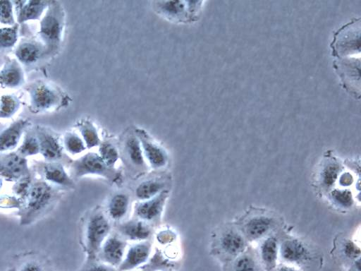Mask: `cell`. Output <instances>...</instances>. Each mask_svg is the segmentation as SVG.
<instances>
[{
  "label": "cell",
  "instance_id": "1",
  "mask_svg": "<svg viewBox=\"0 0 361 271\" xmlns=\"http://www.w3.org/2000/svg\"><path fill=\"white\" fill-rule=\"evenodd\" d=\"M59 197L57 188L34 178L29 192L18 210L21 225H30L44 215Z\"/></svg>",
  "mask_w": 361,
  "mask_h": 271
},
{
  "label": "cell",
  "instance_id": "2",
  "mask_svg": "<svg viewBox=\"0 0 361 271\" xmlns=\"http://www.w3.org/2000/svg\"><path fill=\"white\" fill-rule=\"evenodd\" d=\"M65 27V13L58 1H49L41 18L38 35L44 50L54 55L59 51Z\"/></svg>",
  "mask_w": 361,
  "mask_h": 271
},
{
  "label": "cell",
  "instance_id": "3",
  "mask_svg": "<svg viewBox=\"0 0 361 271\" xmlns=\"http://www.w3.org/2000/svg\"><path fill=\"white\" fill-rule=\"evenodd\" d=\"M360 18H354L337 30L330 44L335 59L360 56Z\"/></svg>",
  "mask_w": 361,
  "mask_h": 271
},
{
  "label": "cell",
  "instance_id": "4",
  "mask_svg": "<svg viewBox=\"0 0 361 271\" xmlns=\"http://www.w3.org/2000/svg\"><path fill=\"white\" fill-rule=\"evenodd\" d=\"M71 174L75 178L88 175L103 177L109 181L118 183L121 175L115 168L108 167L97 152H89L82 155L71 165Z\"/></svg>",
  "mask_w": 361,
  "mask_h": 271
},
{
  "label": "cell",
  "instance_id": "5",
  "mask_svg": "<svg viewBox=\"0 0 361 271\" xmlns=\"http://www.w3.org/2000/svg\"><path fill=\"white\" fill-rule=\"evenodd\" d=\"M110 230L109 221L102 212L97 211L90 215L85 229V245L89 261L96 258Z\"/></svg>",
  "mask_w": 361,
  "mask_h": 271
},
{
  "label": "cell",
  "instance_id": "6",
  "mask_svg": "<svg viewBox=\"0 0 361 271\" xmlns=\"http://www.w3.org/2000/svg\"><path fill=\"white\" fill-rule=\"evenodd\" d=\"M202 4L200 1H154V7L159 16L169 21L188 23L199 16Z\"/></svg>",
  "mask_w": 361,
  "mask_h": 271
},
{
  "label": "cell",
  "instance_id": "7",
  "mask_svg": "<svg viewBox=\"0 0 361 271\" xmlns=\"http://www.w3.org/2000/svg\"><path fill=\"white\" fill-rule=\"evenodd\" d=\"M30 106L34 112H44L63 105L65 95L56 87L48 83L39 81L29 90Z\"/></svg>",
  "mask_w": 361,
  "mask_h": 271
},
{
  "label": "cell",
  "instance_id": "8",
  "mask_svg": "<svg viewBox=\"0 0 361 271\" xmlns=\"http://www.w3.org/2000/svg\"><path fill=\"white\" fill-rule=\"evenodd\" d=\"M333 66L343 89L355 98L359 99L360 97V57L335 59Z\"/></svg>",
  "mask_w": 361,
  "mask_h": 271
},
{
  "label": "cell",
  "instance_id": "9",
  "mask_svg": "<svg viewBox=\"0 0 361 271\" xmlns=\"http://www.w3.org/2000/svg\"><path fill=\"white\" fill-rule=\"evenodd\" d=\"M31 174L27 158L16 152L0 155V178L14 183Z\"/></svg>",
  "mask_w": 361,
  "mask_h": 271
},
{
  "label": "cell",
  "instance_id": "10",
  "mask_svg": "<svg viewBox=\"0 0 361 271\" xmlns=\"http://www.w3.org/2000/svg\"><path fill=\"white\" fill-rule=\"evenodd\" d=\"M137 136L147 164L152 169L164 167L169 161L166 150L157 143L144 129L136 128Z\"/></svg>",
  "mask_w": 361,
  "mask_h": 271
},
{
  "label": "cell",
  "instance_id": "11",
  "mask_svg": "<svg viewBox=\"0 0 361 271\" xmlns=\"http://www.w3.org/2000/svg\"><path fill=\"white\" fill-rule=\"evenodd\" d=\"M40 179L56 188H72L74 181L62 164L59 162H44L37 166Z\"/></svg>",
  "mask_w": 361,
  "mask_h": 271
},
{
  "label": "cell",
  "instance_id": "12",
  "mask_svg": "<svg viewBox=\"0 0 361 271\" xmlns=\"http://www.w3.org/2000/svg\"><path fill=\"white\" fill-rule=\"evenodd\" d=\"M39 145V154L46 162H59L63 157V147L59 137L43 126L35 128Z\"/></svg>",
  "mask_w": 361,
  "mask_h": 271
},
{
  "label": "cell",
  "instance_id": "13",
  "mask_svg": "<svg viewBox=\"0 0 361 271\" xmlns=\"http://www.w3.org/2000/svg\"><path fill=\"white\" fill-rule=\"evenodd\" d=\"M127 243L121 236L109 235L102 243L97 256L100 260L117 269L126 251Z\"/></svg>",
  "mask_w": 361,
  "mask_h": 271
},
{
  "label": "cell",
  "instance_id": "14",
  "mask_svg": "<svg viewBox=\"0 0 361 271\" xmlns=\"http://www.w3.org/2000/svg\"><path fill=\"white\" fill-rule=\"evenodd\" d=\"M152 245L149 241L135 242L126 249L118 271H130L145 264L149 258Z\"/></svg>",
  "mask_w": 361,
  "mask_h": 271
},
{
  "label": "cell",
  "instance_id": "15",
  "mask_svg": "<svg viewBox=\"0 0 361 271\" xmlns=\"http://www.w3.org/2000/svg\"><path fill=\"white\" fill-rule=\"evenodd\" d=\"M168 197L169 191L165 189L150 199L137 203L134 209L135 217L147 223L156 220L160 217Z\"/></svg>",
  "mask_w": 361,
  "mask_h": 271
},
{
  "label": "cell",
  "instance_id": "16",
  "mask_svg": "<svg viewBox=\"0 0 361 271\" xmlns=\"http://www.w3.org/2000/svg\"><path fill=\"white\" fill-rule=\"evenodd\" d=\"M28 126L27 120L19 119L0 132V155L10 152L18 147Z\"/></svg>",
  "mask_w": 361,
  "mask_h": 271
},
{
  "label": "cell",
  "instance_id": "17",
  "mask_svg": "<svg viewBox=\"0 0 361 271\" xmlns=\"http://www.w3.org/2000/svg\"><path fill=\"white\" fill-rule=\"evenodd\" d=\"M280 254L285 262L296 265H302L310 259L309 248L295 239L286 240L281 246Z\"/></svg>",
  "mask_w": 361,
  "mask_h": 271
},
{
  "label": "cell",
  "instance_id": "18",
  "mask_svg": "<svg viewBox=\"0 0 361 271\" xmlns=\"http://www.w3.org/2000/svg\"><path fill=\"white\" fill-rule=\"evenodd\" d=\"M122 150L124 158L133 167L137 169H145L147 164L135 131L128 132L125 136L122 143Z\"/></svg>",
  "mask_w": 361,
  "mask_h": 271
},
{
  "label": "cell",
  "instance_id": "19",
  "mask_svg": "<svg viewBox=\"0 0 361 271\" xmlns=\"http://www.w3.org/2000/svg\"><path fill=\"white\" fill-rule=\"evenodd\" d=\"M118 231L123 239L134 242L147 241L152 234L149 224L137 218L121 224Z\"/></svg>",
  "mask_w": 361,
  "mask_h": 271
},
{
  "label": "cell",
  "instance_id": "20",
  "mask_svg": "<svg viewBox=\"0 0 361 271\" xmlns=\"http://www.w3.org/2000/svg\"><path fill=\"white\" fill-rule=\"evenodd\" d=\"M25 80L24 72L16 59L6 61L0 71V86L16 89L20 87Z\"/></svg>",
  "mask_w": 361,
  "mask_h": 271
},
{
  "label": "cell",
  "instance_id": "21",
  "mask_svg": "<svg viewBox=\"0 0 361 271\" xmlns=\"http://www.w3.org/2000/svg\"><path fill=\"white\" fill-rule=\"evenodd\" d=\"M44 52V48L41 43L30 40L20 42L15 49L17 61L25 66L37 63Z\"/></svg>",
  "mask_w": 361,
  "mask_h": 271
},
{
  "label": "cell",
  "instance_id": "22",
  "mask_svg": "<svg viewBox=\"0 0 361 271\" xmlns=\"http://www.w3.org/2000/svg\"><path fill=\"white\" fill-rule=\"evenodd\" d=\"M13 2L18 5L17 20L19 23L40 19L49 4L47 1L34 0Z\"/></svg>",
  "mask_w": 361,
  "mask_h": 271
},
{
  "label": "cell",
  "instance_id": "23",
  "mask_svg": "<svg viewBox=\"0 0 361 271\" xmlns=\"http://www.w3.org/2000/svg\"><path fill=\"white\" fill-rule=\"evenodd\" d=\"M275 220L267 215H257L250 218L245 224L247 236L253 240L260 239L268 234L274 227Z\"/></svg>",
  "mask_w": 361,
  "mask_h": 271
},
{
  "label": "cell",
  "instance_id": "24",
  "mask_svg": "<svg viewBox=\"0 0 361 271\" xmlns=\"http://www.w3.org/2000/svg\"><path fill=\"white\" fill-rule=\"evenodd\" d=\"M130 205V197L125 193H116L109 200L106 212L114 221H119L126 215Z\"/></svg>",
  "mask_w": 361,
  "mask_h": 271
},
{
  "label": "cell",
  "instance_id": "25",
  "mask_svg": "<svg viewBox=\"0 0 361 271\" xmlns=\"http://www.w3.org/2000/svg\"><path fill=\"white\" fill-rule=\"evenodd\" d=\"M245 240L242 235L233 229L224 232L220 238V246L223 251L231 255H235L245 248Z\"/></svg>",
  "mask_w": 361,
  "mask_h": 271
},
{
  "label": "cell",
  "instance_id": "26",
  "mask_svg": "<svg viewBox=\"0 0 361 271\" xmlns=\"http://www.w3.org/2000/svg\"><path fill=\"white\" fill-rule=\"evenodd\" d=\"M165 183L157 179L145 180L137 185L135 188V196L140 201L150 199L165 190Z\"/></svg>",
  "mask_w": 361,
  "mask_h": 271
},
{
  "label": "cell",
  "instance_id": "27",
  "mask_svg": "<svg viewBox=\"0 0 361 271\" xmlns=\"http://www.w3.org/2000/svg\"><path fill=\"white\" fill-rule=\"evenodd\" d=\"M259 255L262 263L267 270L275 267L278 256V244L273 237L265 239L261 244Z\"/></svg>",
  "mask_w": 361,
  "mask_h": 271
},
{
  "label": "cell",
  "instance_id": "28",
  "mask_svg": "<svg viewBox=\"0 0 361 271\" xmlns=\"http://www.w3.org/2000/svg\"><path fill=\"white\" fill-rule=\"evenodd\" d=\"M16 152L25 158L39 154V142L34 130H26Z\"/></svg>",
  "mask_w": 361,
  "mask_h": 271
},
{
  "label": "cell",
  "instance_id": "29",
  "mask_svg": "<svg viewBox=\"0 0 361 271\" xmlns=\"http://www.w3.org/2000/svg\"><path fill=\"white\" fill-rule=\"evenodd\" d=\"M61 142L63 150L73 156L80 155L87 149L81 136L75 131L66 132Z\"/></svg>",
  "mask_w": 361,
  "mask_h": 271
},
{
  "label": "cell",
  "instance_id": "30",
  "mask_svg": "<svg viewBox=\"0 0 361 271\" xmlns=\"http://www.w3.org/2000/svg\"><path fill=\"white\" fill-rule=\"evenodd\" d=\"M341 165L334 158L328 159L323 165L320 173L322 185L326 188L331 187L338 178Z\"/></svg>",
  "mask_w": 361,
  "mask_h": 271
},
{
  "label": "cell",
  "instance_id": "31",
  "mask_svg": "<svg viewBox=\"0 0 361 271\" xmlns=\"http://www.w3.org/2000/svg\"><path fill=\"white\" fill-rule=\"evenodd\" d=\"M79 133L85 142L87 149H92L100 145V138L95 126L89 121L79 124Z\"/></svg>",
  "mask_w": 361,
  "mask_h": 271
},
{
  "label": "cell",
  "instance_id": "32",
  "mask_svg": "<svg viewBox=\"0 0 361 271\" xmlns=\"http://www.w3.org/2000/svg\"><path fill=\"white\" fill-rule=\"evenodd\" d=\"M20 102L17 97L4 94L0 97V119L13 117L20 108Z\"/></svg>",
  "mask_w": 361,
  "mask_h": 271
},
{
  "label": "cell",
  "instance_id": "33",
  "mask_svg": "<svg viewBox=\"0 0 361 271\" xmlns=\"http://www.w3.org/2000/svg\"><path fill=\"white\" fill-rule=\"evenodd\" d=\"M18 37V27L13 26L0 28V50H7L13 47Z\"/></svg>",
  "mask_w": 361,
  "mask_h": 271
},
{
  "label": "cell",
  "instance_id": "34",
  "mask_svg": "<svg viewBox=\"0 0 361 271\" xmlns=\"http://www.w3.org/2000/svg\"><path fill=\"white\" fill-rule=\"evenodd\" d=\"M98 154L108 167L115 168L119 152L114 145L108 141L100 143Z\"/></svg>",
  "mask_w": 361,
  "mask_h": 271
},
{
  "label": "cell",
  "instance_id": "35",
  "mask_svg": "<svg viewBox=\"0 0 361 271\" xmlns=\"http://www.w3.org/2000/svg\"><path fill=\"white\" fill-rule=\"evenodd\" d=\"M33 179L34 178L31 174L21 178L20 179L13 183L12 191L15 196L18 198L22 202V203L25 200L29 192Z\"/></svg>",
  "mask_w": 361,
  "mask_h": 271
},
{
  "label": "cell",
  "instance_id": "36",
  "mask_svg": "<svg viewBox=\"0 0 361 271\" xmlns=\"http://www.w3.org/2000/svg\"><path fill=\"white\" fill-rule=\"evenodd\" d=\"M333 202L343 208H348L353 203L351 192L347 189H334L331 193Z\"/></svg>",
  "mask_w": 361,
  "mask_h": 271
},
{
  "label": "cell",
  "instance_id": "37",
  "mask_svg": "<svg viewBox=\"0 0 361 271\" xmlns=\"http://www.w3.org/2000/svg\"><path fill=\"white\" fill-rule=\"evenodd\" d=\"M0 23L5 26L16 25L12 1H0Z\"/></svg>",
  "mask_w": 361,
  "mask_h": 271
},
{
  "label": "cell",
  "instance_id": "38",
  "mask_svg": "<svg viewBox=\"0 0 361 271\" xmlns=\"http://www.w3.org/2000/svg\"><path fill=\"white\" fill-rule=\"evenodd\" d=\"M233 271H258L255 259L250 255L239 256L234 262Z\"/></svg>",
  "mask_w": 361,
  "mask_h": 271
},
{
  "label": "cell",
  "instance_id": "39",
  "mask_svg": "<svg viewBox=\"0 0 361 271\" xmlns=\"http://www.w3.org/2000/svg\"><path fill=\"white\" fill-rule=\"evenodd\" d=\"M344 254L350 259L356 258L360 255V248L351 241H348L343 248Z\"/></svg>",
  "mask_w": 361,
  "mask_h": 271
},
{
  "label": "cell",
  "instance_id": "40",
  "mask_svg": "<svg viewBox=\"0 0 361 271\" xmlns=\"http://www.w3.org/2000/svg\"><path fill=\"white\" fill-rule=\"evenodd\" d=\"M18 271H44V270L39 263L29 260L23 263Z\"/></svg>",
  "mask_w": 361,
  "mask_h": 271
},
{
  "label": "cell",
  "instance_id": "41",
  "mask_svg": "<svg viewBox=\"0 0 361 271\" xmlns=\"http://www.w3.org/2000/svg\"><path fill=\"white\" fill-rule=\"evenodd\" d=\"M85 271H118L114 267L104 263H93L90 265Z\"/></svg>",
  "mask_w": 361,
  "mask_h": 271
},
{
  "label": "cell",
  "instance_id": "42",
  "mask_svg": "<svg viewBox=\"0 0 361 271\" xmlns=\"http://www.w3.org/2000/svg\"><path fill=\"white\" fill-rule=\"evenodd\" d=\"M342 181H343V183H341L343 186H348L350 185L353 181V178L351 177L350 174H345L340 177V182Z\"/></svg>",
  "mask_w": 361,
  "mask_h": 271
},
{
  "label": "cell",
  "instance_id": "43",
  "mask_svg": "<svg viewBox=\"0 0 361 271\" xmlns=\"http://www.w3.org/2000/svg\"><path fill=\"white\" fill-rule=\"evenodd\" d=\"M276 271H299V270H298L290 266L282 265V266H280L279 267H278Z\"/></svg>",
  "mask_w": 361,
  "mask_h": 271
},
{
  "label": "cell",
  "instance_id": "44",
  "mask_svg": "<svg viewBox=\"0 0 361 271\" xmlns=\"http://www.w3.org/2000/svg\"><path fill=\"white\" fill-rule=\"evenodd\" d=\"M7 271H16L13 268H11L9 270H8Z\"/></svg>",
  "mask_w": 361,
  "mask_h": 271
}]
</instances>
